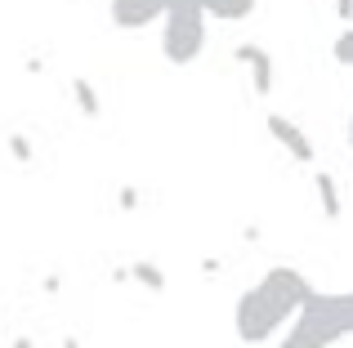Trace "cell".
Listing matches in <instances>:
<instances>
[{
  "label": "cell",
  "instance_id": "1",
  "mask_svg": "<svg viewBox=\"0 0 353 348\" xmlns=\"http://www.w3.org/2000/svg\"><path fill=\"white\" fill-rule=\"evenodd\" d=\"M309 299H313V281L304 277L300 268H291V263L268 268L250 290H241V299H237V308H233L237 340L246 344V348L268 344L304 304H309Z\"/></svg>",
  "mask_w": 353,
  "mask_h": 348
},
{
  "label": "cell",
  "instance_id": "2",
  "mask_svg": "<svg viewBox=\"0 0 353 348\" xmlns=\"http://www.w3.org/2000/svg\"><path fill=\"white\" fill-rule=\"evenodd\" d=\"M345 335H353V290L345 295L313 290V299L291 317V331L282 335L277 348H331Z\"/></svg>",
  "mask_w": 353,
  "mask_h": 348
},
{
  "label": "cell",
  "instance_id": "3",
  "mask_svg": "<svg viewBox=\"0 0 353 348\" xmlns=\"http://www.w3.org/2000/svg\"><path fill=\"white\" fill-rule=\"evenodd\" d=\"M206 50V14L197 0H170L161 18V54L174 67H188Z\"/></svg>",
  "mask_w": 353,
  "mask_h": 348
},
{
  "label": "cell",
  "instance_id": "4",
  "mask_svg": "<svg viewBox=\"0 0 353 348\" xmlns=\"http://www.w3.org/2000/svg\"><path fill=\"white\" fill-rule=\"evenodd\" d=\"M264 125H268V134H273V139L282 143L286 152H291V161H300V166H313V161H318V148H313V139L291 121V116L268 112V121H264Z\"/></svg>",
  "mask_w": 353,
  "mask_h": 348
},
{
  "label": "cell",
  "instance_id": "5",
  "mask_svg": "<svg viewBox=\"0 0 353 348\" xmlns=\"http://www.w3.org/2000/svg\"><path fill=\"white\" fill-rule=\"evenodd\" d=\"M233 58H237V63H246V72H250V85H255V94H259V98H268V94H273L277 76H273V54H268L264 45H250V41H241L237 50H233Z\"/></svg>",
  "mask_w": 353,
  "mask_h": 348
},
{
  "label": "cell",
  "instance_id": "6",
  "mask_svg": "<svg viewBox=\"0 0 353 348\" xmlns=\"http://www.w3.org/2000/svg\"><path fill=\"white\" fill-rule=\"evenodd\" d=\"M112 23L125 27V32H139V27L157 23V18H165V9H170V0H112Z\"/></svg>",
  "mask_w": 353,
  "mask_h": 348
},
{
  "label": "cell",
  "instance_id": "7",
  "mask_svg": "<svg viewBox=\"0 0 353 348\" xmlns=\"http://www.w3.org/2000/svg\"><path fill=\"white\" fill-rule=\"evenodd\" d=\"M197 5L206 18H219V23H246L259 0H197Z\"/></svg>",
  "mask_w": 353,
  "mask_h": 348
},
{
  "label": "cell",
  "instance_id": "8",
  "mask_svg": "<svg viewBox=\"0 0 353 348\" xmlns=\"http://www.w3.org/2000/svg\"><path fill=\"white\" fill-rule=\"evenodd\" d=\"M313 188H318V201H322V215H327V224H340V215H345V201H340L336 174L318 170V174H313Z\"/></svg>",
  "mask_w": 353,
  "mask_h": 348
},
{
  "label": "cell",
  "instance_id": "9",
  "mask_svg": "<svg viewBox=\"0 0 353 348\" xmlns=\"http://www.w3.org/2000/svg\"><path fill=\"white\" fill-rule=\"evenodd\" d=\"M72 98H77L81 116H90V121L103 116V98H99V89H94V80H90V76H72Z\"/></svg>",
  "mask_w": 353,
  "mask_h": 348
},
{
  "label": "cell",
  "instance_id": "10",
  "mask_svg": "<svg viewBox=\"0 0 353 348\" xmlns=\"http://www.w3.org/2000/svg\"><path fill=\"white\" fill-rule=\"evenodd\" d=\"M130 281L148 286L152 295H161V290H165V272H161V263H152V259H134V263H130Z\"/></svg>",
  "mask_w": 353,
  "mask_h": 348
},
{
  "label": "cell",
  "instance_id": "11",
  "mask_svg": "<svg viewBox=\"0 0 353 348\" xmlns=\"http://www.w3.org/2000/svg\"><path fill=\"white\" fill-rule=\"evenodd\" d=\"M5 148H9V157H14L18 166H32L36 148H32V139H27V134H9V139H5Z\"/></svg>",
  "mask_w": 353,
  "mask_h": 348
},
{
  "label": "cell",
  "instance_id": "12",
  "mask_svg": "<svg viewBox=\"0 0 353 348\" xmlns=\"http://www.w3.org/2000/svg\"><path fill=\"white\" fill-rule=\"evenodd\" d=\"M331 54H336V63H345V67H353V27L349 32L336 36V45H331Z\"/></svg>",
  "mask_w": 353,
  "mask_h": 348
},
{
  "label": "cell",
  "instance_id": "13",
  "mask_svg": "<svg viewBox=\"0 0 353 348\" xmlns=\"http://www.w3.org/2000/svg\"><path fill=\"white\" fill-rule=\"evenodd\" d=\"M117 206L121 210H139V188H134V183H125V188L117 192Z\"/></svg>",
  "mask_w": 353,
  "mask_h": 348
},
{
  "label": "cell",
  "instance_id": "14",
  "mask_svg": "<svg viewBox=\"0 0 353 348\" xmlns=\"http://www.w3.org/2000/svg\"><path fill=\"white\" fill-rule=\"evenodd\" d=\"M41 290H45V295H59V290H63V277H59V272H50V277L41 281Z\"/></svg>",
  "mask_w": 353,
  "mask_h": 348
},
{
  "label": "cell",
  "instance_id": "15",
  "mask_svg": "<svg viewBox=\"0 0 353 348\" xmlns=\"http://www.w3.org/2000/svg\"><path fill=\"white\" fill-rule=\"evenodd\" d=\"M23 72H27V76H41V72H45V58H36V54H32V58L23 63Z\"/></svg>",
  "mask_w": 353,
  "mask_h": 348
},
{
  "label": "cell",
  "instance_id": "16",
  "mask_svg": "<svg viewBox=\"0 0 353 348\" xmlns=\"http://www.w3.org/2000/svg\"><path fill=\"white\" fill-rule=\"evenodd\" d=\"M336 14H340V18H345V23L353 27V0H336Z\"/></svg>",
  "mask_w": 353,
  "mask_h": 348
},
{
  "label": "cell",
  "instance_id": "17",
  "mask_svg": "<svg viewBox=\"0 0 353 348\" xmlns=\"http://www.w3.org/2000/svg\"><path fill=\"white\" fill-rule=\"evenodd\" d=\"M112 281H117V286H125V281H130V263H125V268H112Z\"/></svg>",
  "mask_w": 353,
  "mask_h": 348
},
{
  "label": "cell",
  "instance_id": "18",
  "mask_svg": "<svg viewBox=\"0 0 353 348\" xmlns=\"http://www.w3.org/2000/svg\"><path fill=\"white\" fill-rule=\"evenodd\" d=\"M9 348H36V340H32V335H14V344H9Z\"/></svg>",
  "mask_w": 353,
  "mask_h": 348
},
{
  "label": "cell",
  "instance_id": "19",
  "mask_svg": "<svg viewBox=\"0 0 353 348\" xmlns=\"http://www.w3.org/2000/svg\"><path fill=\"white\" fill-rule=\"evenodd\" d=\"M63 348H81V340L77 335H63Z\"/></svg>",
  "mask_w": 353,
  "mask_h": 348
},
{
  "label": "cell",
  "instance_id": "20",
  "mask_svg": "<svg viewBox=\"0 0 353 348\" xmlns=\"http://www.w3.org/2000/svg\"><path fill=\"white\" fill-rule=\"evenodd\" d=\"M349 143H353V116H349Z\"/></svg>",
  "mask_w": 353,
  "mask_h": 348
}]
</instances>
